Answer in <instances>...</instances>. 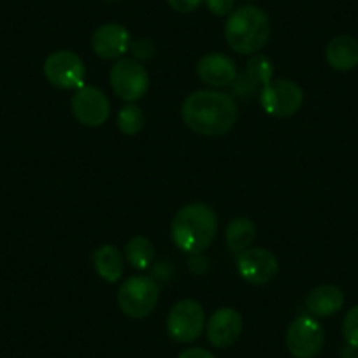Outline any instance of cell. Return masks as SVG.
Here are the masks:
<instances>
[{
    "label": "cell",
    "instance_id": "obj_15",
    "mask_svg": "<svg viewBox=\"0 0 358 358\" xmlns=\"http://www.w3.org/2000/svg\"><path fill=\"white\" fill-rule=\"evenodd\" d=\"M197 74L206 85L222 88L230 86L237 78L236 62L222 53H209L197 64Z\"/></svg>",
    "mask_w": 358,
    "mask_h": 358
},
{
    "label": "cell",
    "instance_id": "obj_11",
    "mask_svg": "<svg viewBox=\"0 0 358 358\" xmlns=\"http://www.w3.org/2000/svg\"><path fill=\"white\" fill-rule=\"evenodd\" d=\"M237 273L250 285H267L280 273V262L268 250L251 248L237 257Z\"/></svg>",
    "mask_w": 358,
    "mask_h": 358
},
{
    "label": "cell",
    "instance_id": "obj_4",
    "mask_svg": "<svg viewBox=\"0 0 358 358\" xmlns=\"http://www.w3.org/2000/svg\"><path fill=\"white\" fill-rule=\"evenodd\" d=\"M160 288L153 278L132 276L118 290V306L132 320L146 318L157 308Z\"/></svg>",
    "mask_w": 358,
    "mask_h": 358
},
{
    "label": "cell",
    "instance_id": "obj_22",
    "mask_svg": "<svg viewBox=\"0 0 358 358\" xmlns=\"http://www.w3.org/2000/svg\"><path fill=\"white\" fill-rule=\"evenodd\" d=\"M343 336L348 346L358 350V306L351 308L344 316Z\"/></svg>",
    "mask_w": 358,
    "mask_h": 358
},
{
    "label": "cell",
    "instance_id": "obj_26",
    "mask_svg": "<svg viewBox=\"0 0 358 358\" xmlns=\"http://www.w3.org/2000/svg\"><path fill=\"white\" fill-rule=\"evenodd\" d=\"M178 358H216L211 351L204 350V348H188L183 353H179Z\"/></svg>",
    "mask_w": 358,
    "mask_h": 358
},
{
    "label": "cell",
    "instance_id": "obj_21",
    "mask_svg": "<svg viewBox=\"0 0 358 358\" xmlns=\"http://www.w3.org/2000/svg\"><path fill=\"white\" fill-rule=\"evenodd\" d=\"M144 127V113L139 106L129 104L120 111L118 115V129L125 136H136Z\"/></svg>",
    "mask_w": 358,
    "mask_h": 358
},
{
    "label": "cell",
    "instance_id": "obj_25",
    "mask_svg": "<svg viewBox=\"0 0 358 358\" xmlns=\"http://www.w3.org/2000/svg\"><path fill=\"white\" fill-rule=\"evenodd\" d=\"M174 11L178 13H192L204 2V0H167Z\"/></svg>",
    "mask_w": 358,
    "mask_h": 358
},
{
    "label": "cell",
    "instance_id": "obj_24",
    "mask_svg": "<svg viewBox=\"0 0 358 358\" xmlns=\"http://www.w3.org/2000/svg\"><path fill=\"white\" fill-rule=\"evenodd\" d=\"M206 6L215 16H227L234 13L236 0H206Z\"/></svg>",
    "mask_w": 358,
    "mask_h": 358
},
{
    "label": "cell",
    "instance_id": "obj_13",
    "mask_svg": "<svg viewBox=\"0 0 358 358\" xmlns=\"http://www.w3.org/2000/svg\"><path fill=\"white\" fill-rule=\"evenodd\" d=\"M130 32L120 23L101 25L92 36V50L104 60L122 58L130 50Z\"/></svg>",
    "mask_w": 358,
    "mask_h": 358
},
{
    "label": "cell",
    "instance_id": "obj_9",
    "mask_svg": "<svg viewBox=\"0 0 358 358\" xmlns=\"http://www.w3.org/2000/svg\"><path fill=\"white\" fill-rule=\"evenodd\" d=\"M72 115L85 127H102L111 115L108 95L95 86H81L71 99Z\"/></svg>",
    "mask_w": 358,
    "mask_h": 358
},
{
    "label": "cell",
    "instance_id": "obj_20",
    "mask_svg": "<svg viewBox=\"0 0 358 358\" xmlns=\"http://www.w3.org/2000/svg\"><path fill=\"white\" fill-rule=\"evenodd\" d=\"M125 257L134 268H146L155 258V248L144 236H136L125 248Z\"/></svg>",
    "mask_w": 358,
    "mask_h": 358
},
{
    "label": "cell",
    "instance_id": "obj_2",
    "mask_svg": "<svg viewBox=\"0 0 358 358\" xmlns=\"http://www.w3.org/2000/svg\"><path fill=\"white\" fill-rule=\"evenodd\" d=\"M218 232L216 213L202 202H194L178 211L172 222V241L185 253L201 255L208 250Z\"/></svg>",
    "mask_w": 358,
    "mask_h": 358
},
{
    "label": "cell",
    "instance_id": "obj_16",
    "mask_svg": "<svg viewBox=\"0 0 358 358\" xmlns=\"http://www.w3.org/2000/svg\"><path fill=\"white\" fill-rule=\"evenodd\" d=\"M327 62L334 71L348 72L358 65V41L351 36H336L325 50Z\"/></svg>",
    "mask_w": 358,
    "mask_h": 358
},
{
    "label": "cell",
    "instance_id": "obj_5",
    "mask_svg": "<svg viewBox=\"0 0 358 358\" xmlns=\"http://www.w3.org/2000/svg\"><path fill=\"white\" fill-rule=\"evenodd\" d=\"M167 334L172 341L181 344L194 343L206 327L204 308L194 299H183L172 306L167 316Z\"/></svg>",
    "mask_w": 358,
    "mask_h": 358
},
{
    "label": "cell",
    "instance_id": "obj_10",
    "mask_svg": "<svg viewBox=\"0 0 358 358\" xmlns=\"http://www.w3.org/2000/svg\"><path fill=\"white\" fill-rule=\"evenodd\" d=\"M44 76L55 88L78 90L85 81V64L72 51H55L44 62Z\"/></svg>",
    "mask_w": 358,
    "mask_h": 358
},
{
    "label": "cell",
    "instance_id": "obj_28",
    "mask_svg": "<svg viewBox=\"0 0 358 358\" xmlns=\"http://www.w3.org/2000/svg\"><path fill=\"white\" fill-rule=\"evenodd\" d=\"M353 358H358V357H353Z\"/></svg>",
    "mask_w": 358,
    "mask_h": 358
},
{
    "label": "cell",
    "instance_id": "obj_6",
    "mask_svg": "<svg viewBox=\"0 0 358 358\" xmlns=\"http://www.w3.org/2000/svg\"><path fill=\"white\" fill-rule=\"evenodd\" d=\"M113 92L127 102H136L146 95L150 88V74L143 64L132 58H123L113 65L109 72Z\"/></svg>",
    "mask_w": 358,
    "mask_h": 358
},
{
    "label": "cell",
    "instance_id": "obj_17",
    "mask_svg": "<svg viewBox=\"0 0 358 358\" xmlns=\"http://www.w3.org/2000/svg\"><path fill=\"white\" fill-rule=\"evenodd\" d=\"M344 306V294L336 285H320L306 299V308L313 316L327 318L336 315Z\"/></svg>",
    "mask_w": 358,
    "mask_h": 358
},
{
    "label": "cell",
    "instance_id": "obj_12",
    "mask_svg": "<svg viewBox=\"0 0 358 358\" xmlns=\"http://www.w3.org/2000/svg\"><path fill=\"white\" fill-rule=\"evenodd\" d=\"M274 65L271 58L264 55H255L250 58L246 71L237 74L236 81L232 83V92L236 97L251 99L260 95L262 90L273 81Z\"/></svg>",
    "mask_w": 358,
    "mask_h": 358
},
{
    "label": "cell",
    "instance_id": "obj_27",
    "mask_svg": "<svg viewBox=\"0 0 358 358\" xmlns=\"http://www.w3.org/2000/svg\"><path fill=\"white\" fill-rule=\"evenodd\" d=\"M106 2H111V4H115V2H120V0H106Z\"/></svg>",
    "mask_w": 358,
    "mask_h": 358
},
{
    "label": "cell",
    "instance_id": "obj_14",
    "mask_svg": "<svg viewBox=\"0 0 358 358\" xmlns=\"http://www.w3.org/2000/svg\"><path fill=\"white\" fill-rule=\"evenodd\" d=\"M243 332V318L232 308H222L208 322V339L216 348H230Z\"/></svg>",
    "mask_w": 358,
    "mask_h": 358
},
{
    "label": "cell",
    "instance_id": "obj_3",
    "mask_svg": "<svg viewBox=\"0 0 358 358\" xmlns=\"http://www.w3.org/2000/svg\"><path fill=\"white\" fill-rule=\"evenodd\" d=\"M268 36V16L257 6H243L236 9L225 23V39L236 53H258L267 44Z\"/></svg>",
    "mask_w": 358,
    "mask_h": 358
},
{
    "label": "cell",
    "instance_id": "obj_23",
    "mask_svg": "<svg viewBox=\"0 0 358 358\" xmlns=\"http://www.w3.org/2000/svg\"><path fill=\"white\" fill-rule=\"evenodd\" d=\"M130 51L134 57L139 60H151L155 57V46L148 39H137L136 43H130Z\"/></svg>",
    "mask_w": 358,
    "mask_h": 358
},
{
    "label": "cell",
    "instance_id": "obj_19",
    "mask_svg": "<svg viewBox=\"0 0 358 358\" xmlns=\"http://www.w3.org/2000/svg\"><path fill=\"white\" fill-rule=\"evenodd\" d=\"M255 236H257V229H255L253 222L248 218L232 220L225 230L227 246L234 253H241V251L248 250L250 244L255 241Z\"/></svg>",
    "mask_w": 358,
    "mask_h": 358
},
{
    "label": "cell",
    "instance_id": "obj_8",
    "mask_svg": "<svg viewBox=\"0 0 358 358\" xmlns=\"http://www.w3.org/2000/svg\"><path fill=\"white\" fill-rule=\"evenodd\" d=\"M325 343V330L313 316H299L287 330V348L295 358H315Z\"/></svg>",
    "mask_w": 358,
    "mask_h": 358
},
{
    "label": "cell",
    "instance_id": "obj_7",
    "mask_svg": "<svg viewBox=\"0 0 358 358\" xmlns=\"http://www.w3.org/2000/svg\"><path fill=\"white\" fill-rule=\"evenodd\" d=\"M260 104L264 111L276 118H288L302 108L304 92L290 79H274L260 92Z\"/></svg>",
    "mask_w": 358,
    "mask_h": 358
},
{
    "label": "cell",
    "instance_id": "obj_1",
    "mask_svg": "<svg viewBox=\"0 0 358 358\" xmlns=\"http://www.w3.org/2000/svg\"><path fill=\"white\" fill-rule=\"evenodd\" d=\"M185 125L194 132L208 137L225 136L236 125V99L216 90H199L188 95L181 108Z\"/></svg>",
    "mask_w": 358,
    "mask_h": 358
},
{
    "label": "cell",
    "instance_id": "obj_18",
    "mask_svg": "<svg viewBox=\"0 0 358 358\" xmlns=\"http://www.w3.org/2000/svg\"><path fill=\"white\" fill-rule=\"evenodd\" d=\"M94 264L99 276L108 283H116L123 276V255L113 244H106L95 251Z\"/></svg>",
    "mask_w": 358,
    "mask_h": 358
}]
</instances>
